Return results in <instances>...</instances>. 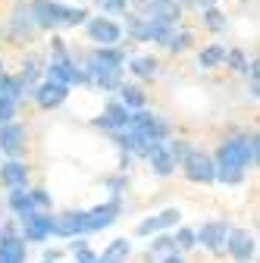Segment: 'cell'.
<instances>
[{"mask_svg":"<svg viewBox=\"0 0 260 263\" xmlns=\"http://www.w3.org/2000/svg\"><path fill=\"white\" fill-rule=\"evenodd\" d=\"M128 254H132V241H128V238H116V241H110L104 248V254L97 257L94 263H125Z\"/></svg>","mask_w":260,"mask_h":263,"instance_id":"7402d4cb","label":"cell"},{"mask_svg":"<svg viewBox=\"0 0 260 263\" xmlns=\"http://www.w3.org/2000/svg\"><path fill=\"white\" fill-rule=\"evenodd\" d=\"M0 182H4V188L25 185V182H28V166H25V163H19L16 157H13V160H7L4 166H0Z\"/></svg>","mask_w":260,"mask_h":263,"instance_id":"44dd1931","label":"cell"},{"mask_svg":"<svg viewBox=\"0 0 260 263\" xmlns=\"http://www.w3.org/2000/svg\"><path fill=\"white\" fill-rule=\"evenodd\" d=\"M0 76H4V60H0Z\"/></svg>","mask_w":260,"mask_h":263,"instance_id":"8d00e7d4","label":"cell"},{"mask_svg":"<svg viewBox=\"0 0 260 263\" xmlns=\"http://www.w3.org/2000/svg\"><path fill=\"white\" fill-rule=\"evenodd\" d=\"M128 116H132V110L122 107L119 101H113V104H107L104 116L94 119V125H97V128H107V132H122V128L128 125Z\"/></svg>","mask_w":260,"mask_h":263,"instance_id":"ac0fdd59","label":"cell"},{"mask_svg":"<svg viewBox=\"0 0 260 263\" xmlns=\"http://www.w3.org/2000/svg\"><path fill=\"white\" fill-rule=\"evenodd\" d=\"M166 47H170L173 53H182V50H188V47H191V35H188V31H182V35H173Z\"/></svg>","mask_w":260,"mask_h":263,"instance_id":"d6a6232c","label":"cell"},{"mask_svg":"<svg viewBox=\"0 0 260 263\" xmlns=\"http://www.w3.org/2000/svg\"><path fill=\"white\" fill-rule=\"evenodd\" d=\"M22 147H25V128L19 122H4L0 125V151L13 160V157L22 154Z\"/></svg>","mask_w":260,"mask_h":263,"instance_id":"2e32d148","label":"cell"},{"mask_svg":"<svg viewBox=\"0 0 260 263\" xmlns=\"http://www.w3.org/2000/svg\"><path fill=\"white\" fill-rule=\"evenodd\" d=\"M179 166L185 170L188 182H198V185H210V182H216V163H213V157L204 154V151L188 147V151L182 154V160H179Z\"/></svg>","mask_w":260,"mask_h":263,"instance_id":"8992f818","label":"cell"},{"mask_svg":"<svg viewBox=\"0 0 260 263\" xmlns=\"http://www.w3.org/2000/svg\"><path fill=\"white\" fill-rule=\"evenodd\" d=\"M0 35H4V28H0Z\"/></svg>","mask_w":260,"mask_h":263,"instance_id":"ab89813d","label":"cell"},{"mask_svg":"<svg viewBox=\"0 0 260 263\" xmlns=\"http://www.w3.org/2000/svg\"><path fill=\"white\" fill-rule=\"evenodd\" d=\"M125 57L116 50V47H94L85 60V82L104 88V91H113L119 82H122V69H125Z\"/></svg>","mask_w":260,"mask_h":263,"instance_id":"7a4b0ae2","label":"cell"},{"mask_svg":"<svg viewBox=\"0 0 260 263\" xmlns=\"http://www.w3.org/2000/svg\"><path fill=\"white\" fill-rule=\"evenodd\" d=\"M0 97H10V101H22V85H19V79L16 76H0Z\"/></svg>","mask_w":260,"mask_h":263,"instance_id":"484cf974","label":"cell"},{"mask_svg":"<svg viewBox=\"0 0 260 263\" xmlns=\"http://www.w3.org/2000/svg\"><path fill=\"white\" fill-rule=\"evenodd\" d=\"M222 251H229V257L235 263H251L254 254H257V241H254V235L248 232V229H232L229 226V235H226V248Z\"/></svg>","mask_w":260,"mask_h":263,"instance_id":"ba28073f","label":"cell"},{"mask_svg":"<svg viewBox=\"0 0 260 263\" xmlns=\"http://www.w3.org/2000/svg\"><path fill=\"white\" fill-rule=\"evenodd\" d=\"M204 25H207L210 31H222V28H226V13L216 10V7H207V10H204Z\"/></svg>","mask_w":260,"mask_h":263,"instance_id":"83f0119b","label":"cell"},{"mask_svg":"<svg viewBox=\"0 0 260 263\" xmlns=\"http://www.w3.org/2000/svg\"><path fill=\"white\" fill-rule=\"evenodd\" d=\"M28 191H31V201H35L38 210H50V194L44 188H28Z\"/></svg>","mask_w":260,"mask_h":263,"instance_id":"836d02e7","label":"cell"},{"mask_svg":"<svg viewBox=\"0 0 260 263\" xmlns=\"http://www.w3.org/2000/svg\"><path fill=\"white\" fill-rule=\"evenodd\" d=\"M94 7L97 10H104V13H122L128 10V0H94Z\"/></svg>","mask_w":260,"mask_h":263,"instance_id":"4dcf8cb0","label":"cell"},{"mask_svg":"<svg viewBox=\"0 0 260 263\" xmlns=\"http://www.w3.org/2000/svg\"><path fill=\"white\" fill-rule=\"evenodd\" d=\"M31 97L38 101L41 110H57V107L69 97V88L60 85V82H53V79H41L35 88H31Z\"/></svg>","mask_w":260,"mask_h":263,"instance_id":"8fae6325","label":"cell"},{"mask_svg":"<svg viewBox=\"0 0 260 263\" xmlns=\"http://www.w3.org/2000/svg\"><path fill=\"white\" fill-rule=\"evenodd\" d=\"M25 241L22 235H16L13 226L0 229V263H25Z\"/></svg>","mask_w":260,"mask_h":263,"instance_id":"7c38bea8","label":"cell"},{"mask_svg":"<svg viewBox=\"0 0 260 263\" xmlns=\"http://www.w3.org/2000/svg\"><path fill=\"white\" fill-rule=\"evenodd\" d=\"M226 63V47L222 44H207L201 53H198V66L201 69H216V66Z\"/></svg>","mask_w":260,"mask_h":263,"instance_id":"cb8c5ba5","label":"cell"},{"mask_svg":"<svg viewBox=\"0 0 260 263\" xmlns=\"http://www.w3.org/2000/svg\"><path fill=\"white\" fill-rule=\"evenodd\" d=\"M173 4H185V0H173Z\"/></svg>","mask_w":260,"mask_h":263,"instance_id":"f35d334b","label":"cell"},{"mask_svg":"<svg viewBox=\"0 0 260 263\" xmlns=\"http://www.w3.org/2000/svg\"><path fill=\"white\" fill-rule=\"evenodd\" d=\"M35 19H31V10L28 7H16L13 10V28H10V38L16 44H28L31 35H35Z\"/></svg>","mask_w":260,"mask_h":263,"instance_id":"e0dca14e","label":"cell"},{"mask_svg":"<svg viewBox=\"0 0 260 263\" xmlns=\"http://www.w3.org/2000/svg\"><path fill=\"white\" fill-rule=\"evenodd\" d=\"M85 28H88V38H91L97 47H116L119 38H122V25L113 22V19H104V16L85 19Z\"/></svg>","mask_w":260,"mask_h":263,"instance_id":"52a82bcc","label":"cell"},{"mask_svg":"<svg viewBox=\"0 0 260 263\" xmlns=\"http://www.w3.org/2000/svg\"><path fill=\"white\" fill-rule=\"evenodd\" d=\"M157 69H160L157 57H132L128 60V72L138 79H151V76H157Z\"/></svg>","mask_w":260,"mask_h":263,"instance_id":"d4e9b609","label":"cell"},{"mask_svg":"<svg viewBox=\"0 0 260 263\" xmlns=\"http://www.w3.org/2000/svg\"><path fill=\"white\" fill-rule=\"evenodd\" d=\"M226 235H229V222H226V219H207V222L198 229V232H194L198 245L207 248V251H213V254H222Z\"/></svg>","mask_w":260,"mask_h":263,"instance_id":"9c48e42d","label":"cell"},{"mask_svg":"<svg viewBox=\"0 0 260 263\" xmlns=\"http://www.w3.org/2000/svg\"><path fill=\"white\" fill-rule=\"evenodd\" d=\"M31 19L38 28H60V25H82L88 13L82 7H63L57 0H31L28 4Z\"/></svg>","mask_w":260,"mask_h":263,"instance_id":"3957f363","label":"cell"},{"mask_svg":"<svg viewBox=\"0 0 260 263\" xmlns=\"http://www.w3.org/2000/svg\"><path fill=\"white\" fill-rule=\"evenodd\" d=\"M160 263H185L179 254H170V257H160Z\"/></svg>","mask_w":260,"mask_h":263,"instance_id":"d590c367","label":"cell"},{"mask_svg":"<svg viewBox=\"0 0 260 263\" xmlns=\"http://www.w3.org/2000/svg\"><path fill=\"white\" fill-rule=\"evenodd\" d=\"M179 219H182V213L176 210V207H166V210H160V213H154V216H147V219H141L138 226H135V235H154V232H166V229H173V226H179Z\"/></svg>","mask_w":260,"mask_h":263,"instance_id":"4fadbf2b","label":"cell"},{"mask_svg":"<svg viewBox=\"0 0 260 263\" xmlns=\"http://www.w3.org/2000/svg\"><path fill=\"white\" fill-rule=\"evenodd\" d=\"M88 222H85V210H66L53 216V235L57 238H72V235H85Z\"/></svg>","mask_w":260,"mask_h":263,"instance_id":"5bb4252c","label":"cell"},{"mask_svg":"<svg viewBox=\"0 0 260 263\" xmlns=\"http://www.w3.org/2000/svg\"><path fill=\"white\" fill-rule=\"evenodd\" d=\"M16 113H19V101L0 97V125H4V122H16Z\"/></svg>","mask_w":260,"mask_h":263,"instance_id":"f1b7e54d","label":"cell"},{"mask_svg":"<svg viewBox=\"0 0 260 263\" xmlns=\"http://www.w3.org/2000/svg\"><path fill=\"white\" fill-rule=\"evenodd\" d=\"M94 260H97L94 251H88V248H76V263H94Z\"/></svg>","mask_w":260,"mask_h":263,"instance_id":"e575fe53","label":"cell"},{"mask_svg":"<svg viewBox=\"0 0 260 263\" xmlns=\"http://www.w3.org/2000/svg\"><path fill=\"white\" fill-rule=\"evenodd\" d=\"M185 151H188L185 141H166V138H163V141H157V144L144 154V160L151 163V170H154L157 176H173Z\"/></svg>","mask_w":260,"mask_h":263,"instance_id":"5b68a950","label":"cell"},{"mask_svg":"<svg viewBox=\"0 0 260 263\" xmlns=\"http://www.w3.org/2000/svg\"><path fill=\"white\" fill-rule=\"evenodd\" d=\"M173 241H176V248H182V251H188V248H194L198 245V238H194V229H179V232L173 235Z\"/></svg>","mask_w":260,"mask_h":263,"instance_id":"f546056e","label":"cell"},{"mask_svg":"<svg viewBox=\"0 0 260 263\" xmlns=\"http://www.w3.org/2000/svg\"><path fill=\"white\" fill-rule=\"evenodd\" d=\"M260 141L257 135H232L216 147V179L222 185H238L251 166H257Z\"/></svg>","mask_w":260,"mask_h":263,"instance_id":"6da1fadb","label":"cell"},{"mask_svg":"<svg viewBox=\"0 0 260 263\" xmlns=\"http://www.w3.org/2000/svg\"><path fill=\"white\" fill-rule=\"evenodd\" d=\"M113 91L119 94V104H122V107H128V110H144V94H141L138 85H125V82H119Z\"/></svg>","mask_w":260,"mask_h":263,"instance_id":"603a6c76","label":"cell"},{"mask_svg":"<svg viewBox=\"0 0 260 263\" xmlns=\"http://www.w3.org/2000/svg\"><path fill=\"white\" fill-rule=\"evenodd\" d=\"M41 76H44V60L41 57H35V53H28L25 60H22V69H19V85H22V94H31V88H35L38 82H41Z\"/></svg>","mask_w":260,"mask_h":263,"instance_id":"d6986e66","label":"cell"},{"mask_svg":"<svg viewBox=\"0 0 260 263\" xmlns=\"http://www.w3.org/2000/svg\"><path fill=\"white\" fill-rule=\"evenodd\" d=\"M41 263H53V260H47V257H44V260H41Z\"/></svg>","mask_w":260,"mask_h":263,"instance_id":"74e56055","label":"cell"},{"mask_svg":"<svg viewBox=\"0 0 260 263\" xmlns=\"http://www.w3.org/2000/svg\"><path fill=\"white\" fill-rule=\"evenodd\" d=\"M119 219V204L110 201V204H97L94 210H85V222H88V232H104L113 222Z\"/></svg>","mask_w":260,"mask_h":263,"instance_id":"9a60e30c","label":"cell"},{"mask_svg":"<svg viewBox=\"0 0 260 263\" xmlns=\"http://www.w3.org/2000/svg\"><path fill=\"white\" fill-rule=\"evenodd\" d=\"M7 204H10V210L16 213V219L22 222V219H28L31 213H35L38 207H35V201H31V191H28V185H16V188H10V194H7Z\"/></svg>","mask_w":260,"mask_h":263,"instance_id":"ffe728a7","label":"cell"},{"mask_svg":"<svg viewBox=\"0 0 260 263\" xmlns=\"http://www.w3.org/2000/svg\"><path fill=\"white\" fill-rule=\"evenodd\" d=\"M19 226H22V238L25 241H35V245H41V241H47L53 235V216L47 210H35L28 219H22Z\"/></svg>","mask_w":260,"mask_h":263,"instance_id":"30bf717a","label":"cell"},{"mask_svg":"<svg viewBox=\"0 0 260 263\" xmlns=\"http://www.w3.org/2000/svg\"><path fill=\"white\" fill-rule=\"evenodd\" d=\"M44 76H47V79H53V82H60V85H66V88H72V85H82V82H85L82 66H76V63H72V57H69L66 44H63L60 38H53V53H50V60H44Z\"/></svg>","mask_w":260,"mask_h":263,"instance_id":"277c9868","label":"cell"},{"mask_svg":"<svg viewBox=\"0 0 260 263\" xmlns=\"http://www.w3.org/2000/svg\"><path fill=\"white\" fill-rule=\"evenodd\" d=\"M179 248H176V241H173V235H160L154 245H151V254L154 257H170V254H176Z\"/></svg>","mask_w":260,"mask_h":263,"instance_id":"4316f807","label":"cell"},{"mask_svg":"<svg viewBox=\"0 0 260 263\" xmlns=\"http://www.w3.org/2000/svg\"><path fill=\"white\" fill-rule=\"evenodd\" d=\"M226 63H229L235 72H248V60H245L242 50H226Z\"/></svg>","mask_w":260,"mask_h":263,"instance_id":"1f68e13d","label":"cell"}]
</instances>
